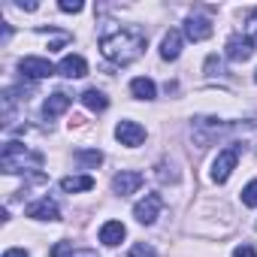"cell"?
Segmentation results:
<instances>
[{"instance_id": "cell-1", "label": "cell", "mask_w": 257, "mask_h": 257, "mask_svg": "<svg viewBox=\"0 0 257 257\" xmlns=\"http://www.w3.org/2000/svg\"><path fill=\"white\" fill-rule=\"evenodd\" d=\"M100 52L112 61V64H134L143 52H146V34L134 25H121V28H109L100 37Z\"/></svg>"}, {"instance_id": "cell-2", "label": "cell", "mask_w": 257, "mask_h": 257, "mask_svg": "<svg viewBox=\"0 0 257 257\" xmlns=\"http://www.w3.org/2000/svg\"><path fill=\"white\" fill-rule=\"evenodd\" d=\"M0 167H4L7 176L28 173V170H40L43 167V155L40 152H31L22 143H7L4 152H0Z\"/></svg>"}, {"instance_id": "cell-3", "label": "cell", "mask_w": 257, "mask_h": 257, "mask_svg": "<svg viewBox=\"0 0 257 257\" xmlns=\"http://www.w3.org/2000/svg\"><path fill=\"white\" fill-rule=\"evenodd\" d=\"M239 152H242L239 143H233L230 149L218 152V158L212 161V182H215V185H224V182L233 176V170H236V164H239Z\"/></svg>"}, {"instance_id": "cell-4", "label": "cell", "mask_w": 257, "mask_h": 257, "mask_svg": "<svg viewBox=\"0 0 257 257\" xmlns=\"http://www.w3.org/2000/svg\"><path fill=\"white\" fill-rule=\"evenodd\" d=\"M230 131V124H221L218 118H197L194 121V140H197V149H206L212 146L221 134Z\"/></svg>"}, {"instance_id": "cell-5", "label": "cell", "mask_w": 257, "mask_h": 257, "mask_svg": "<svg viewBox=\"0 0 257 257\" xmlns=\"http://www.w3.org/2000/svg\"><path fill=\"white\" fill-rule=\"evenodd\" d=\"M161 209H164L161 194H146V200H140V203L134 206V218H137L140 224H155L158 215H161Z\"/></svg>"}, {"instance_id": "cell-6", "label": "cell", "mask_w": 257, "mask_h": 257, "mask_svg": "<svg viewBox=\"0 0 257 257\" xmlns=\"http://www.w3.org/2000/svg\"><path fill=\"white\" fill-rule=\"evenodd\" d=\"M115 137H118V143H121V146L137 149V146H143V143H146V127H140L137 121H118Z\"/></svg>"}, {"instance_id": "cell-7", "label": "cell", "mask_w": 257, "mask_h": 257, "mask_svg": "<svg viewBox=\"0 0 257 257\" xmlns=\"http://www.w3.org/2000/svg\"><path fill=\"white\" fill-rule=\"evenodd\" d=\"M251 55H254V37H248V34H233V37L227 40V58H230V61L242 64V61H248Z\"/></svg>"}, {"instance_id": "cell-8", "label": "cell", "mask_w": 257, "mask_h": 257, "mask_svg": "<svg viewBox=\"0 0 257 257\" xmlns=\"http://www.w3.org/2000/svg\"><path fill=\"white\" fill-rule=\"evenodd\" d=\"M19 73L28 76V79H49V76L58 73V67H52V61H46V58H22Z\"/></svg>"}, {"instance_id": "cell-9", "label": "cell", "mask_w": 257, "mask_h": 257, "mask_svg": "<svg viewBox=\"0 0 257 257\" xmlns=\"http://www.w3.org/2000/svg\"><path fill=\"white\" fill-rule=\"evenodd\" d=\"M140 188H143V173H137V170H121V173L112 179V191H115L118 197L137 194Z\"/></svg>"}, {"instance_id": "cell-10", "label": "cell", "mask_w": 257, "mask_h": 257, "mask_svg": "<svg viewBox=\"0 0 257 257\" xmlns=\"http://www.w3.org/2000/svg\"><path fill=\"white\" fill-rule=\"evenodd\" d=\"M25 212H28V218H37V221H58V218H61L58 203H55V200H49V197H43V200L31 203Z\"/></svg>"}, {"instance_id": "cell-11", "label": "cell", "mask_w": 257, "mask_h": 257, "mask_svg": "<svg viewBox=\"0 0 257 257\" xmlns=\"http://www.w3.org/2000/svg\"><path fill=\"white\" fill-rule=\"evenodd\" d=\"M185 37H188V40H194V43L209 40V37H212V22H209V19H203V16H191V19L185 22Z\"/></svg>"}, {"instance_id": "cell-12", "label": "cell", "mask_w": 257, "mask_h": 257, "mask_svg": "<svg viewBox=\"0 0 257 257\" xmlns=\"http://www.w3.org/2000/svg\"><path fill=\"white\" fill-rule=\"evenodd\" d=\"M58 73L67 76V79H82V76H88V61L82 55H67L58 64Z\"/></svg>"}, {"instance_id": "cell-13", "label": "cell", "mask_w": 257, "mask_h": 257, "mask_svg": "<svg viewBox=\"0 0 257 257\" xmlns=\"http://www.w3.org/2000/svg\"><path fill=\"white\" fill-rule=\"evenodd\" d=\"M70 94H64V91H55V94H49L46 97V103H43V115L46 118H58V115H64L67 109H70Z\"/></svg>"}, {"instance_id": "cell-14", "label": "cell", "mask_w": 257, "mask_h": 257, "mask_svg": "<svg viewBox=\"0 0 257 257\" xmlns=\"http://www.w3.org/2000/svg\"><path fill=\"white\" fill-rule=\"evenodd\" d=\"M127 236V227L121 224V221H106L103 227H100V242L103 245H109V248H115V245H121V239Z\"/></svg>"}, {"instance_id": "cell-15", "label": "cell", "mask_w": 257, "mask_h": 257, "mask_svg": "<svg viewBox=\"0 0 257 257\" xmlns=\"http://www.w3.org/2000/svg\"><path fill=\"white\" fill-rule=\"evenodd\" d=\"M179 55H182V34L179 31H170L164 37V43H161V58L164 61H176Z\"/></svg>"}, {"instance_id": "cell-16", "label": "cell", "mask_w": 257, "mask_h": 257, "mask_svg": "<svg viewBox=\"0 0 257 257\" xmlns=\"http://www.w3.org/2000/svg\"><path fill=\"white\" fill-rule=\"evenodd\" d=\"M131 94H134L137 100H155V97H158V88H155V82H152V79L140 76V79H134V82H131Z\"/></svg>"}, {"instance_id": "cell-17", "label": "cell", "mask_w": 257, "mask_h": 257, "mask_svg": "<svg viewBox=\"0 0 257 257\" xmlns=\"http://www.w3.org/2000/svg\"><path fill=\"white\" fill-rule=\"evenodd\" d=\"M91 188H94L91 176H67V179H61V191H67V194H79V191H91Z\"/></svg>"}, {"instance_id": "cell-18", "label": "cell", "mask_w": 257, "mask_h": 257, "mask_svg": "<svg viewBox=\"0 0 257 257\" xmlns=\"http://www.w3.org/2000/svg\"><path fill=\"white\" fill-rule=\"evenodd\" d=\"M82 103H85L91 112H103V109L109 106V97H106L103 91H97V88H88V91L82 94Z\"/></svg>"}, {"instance_id": "cell-19", "label": "cell", "mask_w": 257, "mask_h": 257, "mask_svg": "<svg viewBox=\"0 0 257 257\" xmlns=\"http://www.w3.org/2000/svg\"><path fill=\"white\" fill-rule=\"evenodd\" d=\"M76 161H79L82 167H91V170H94V167L103 164V155H100L97 149H79V152H76Z\"/></svg>"}, {"instance_id": "cell-20", "label": "cell", "mask_w": 257, "mask_h": 257, "mask_svg": "<svg viewBox=\"0 0 257 257\" xmlns=\"http://www.w3.org/2000/svg\"><path fill=\"white\" fill-rule=\"evenodd\" d=\"M242 203H245V206H251V209H257V179H254V182H248V185L242 188Z\"/></svg>"}, {"instance_id": "cell-21", "label": "cell", "mask_w": 257, "mask_h": 257, "mask_svg": "<svg viewBox=\"0 0 257 257\" xmlns=\"http://www.w3.org/2000/svg\"><path fill=\"white\" fill-rule=\"evenodd\" d=\"M131 257H158V251H155L149 242H137V245L131 248Z\"/></svg>"}, {"instance_id": "cell-22", "label": "cell", "mask_w": 257, "mask_h": 257, "mask_svg": "<svg viewBox=\"0 0 257 257\" xmlns=\"http://www.w3.org/2000/svg\"><path fill=\"white\" fill-rule=\"evenodd\" d=\"M224 67H221V61H218V55H209L206 58V76H218Z\"/></svg>"}, {"instance_id": "cell-23", "label": "cell", "mask_w": 257, "mask_h": 257, "mask_svg": "<svg viewBox=\"0 0 257 257\" xmlns=\"http://www.w3.org/2000/svg\"><path fill=\"white\" fill-rule=\"evenodd\" d=\"M52 257H73V245L70 242H58L52 248Z\"/></svg>"}, {"instance_id": "cell-24", "label": "cell", "mask_w": 257, "mask_h": 257, "mask_svg": "<svg viewBox=\"0 0 257 257\" xmlns=\"http://www.w3.org/2000/svg\"><path fill=\"white\" fill-rule=\"evenodd\" d=\"M61 13H82V4H79V0H61Z\"/></svg>"}, {"instance_id": "cell-25", "label": "cell", "mask_w": 257, "mask_h": 257, "mask_svg": "<svg viewBox=\"0 0 257 257\" xmlns=\"http://www.w3.org/2000/svg\"><path fill=\"white\" fill-rule=\"evenodd\" d=\"M233 257H257V254H254V248H251V245H239V248L233 251Z\"/></svg>"}, {"instance_id": "cell-26", "label": "cell", "mask_w": 257, "mask_h": 257, "mask_svg": "<svg viewBox=\"0 0 257 257\" xmlns=\"http://www.w3.org/2000/svg\"><path fill=\"white\" fill-rule=\"evenodd\" d=\"M4 257H31V254H28L25 248H10V251H7Z\"/></svg>"}, {"instance_id": "cell-27", "label": "cell", "mask_w": 257, "mask_h": 257, "mask_svg": "<svg viewBox=\"0 0 257 257\" xmlns=\"http://www.w3.org/2000/svg\"><path fill=\"white\" fill-rule=\"evenodd\" d=\"M73 257H100V254L91 251V248H85V251H73Z\"/></svg>"}, {"instance_id": "cell-28", "label": "cell", "mask_w": 257, "mask_h": 257, "mask_svg": "<svg viewBox=\"0 0 257 257\" xmlns=\"http://www.w3.org/2000/svg\"><path fill=\"white\" fill-rule=\"evenodd\" d=\"M254 82H257V73H254Z\"/></svg>"}]
</instances>
